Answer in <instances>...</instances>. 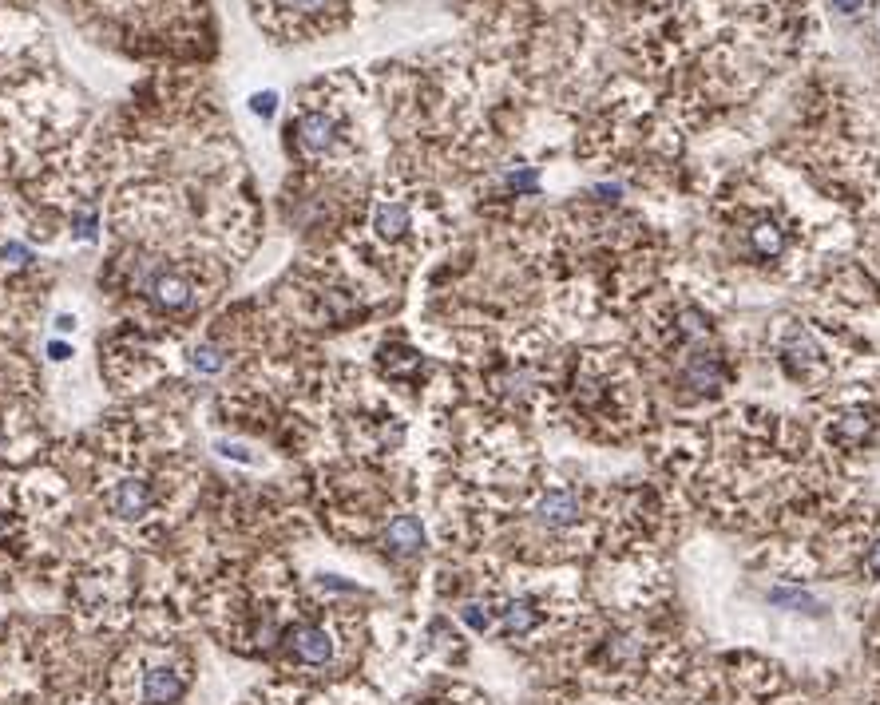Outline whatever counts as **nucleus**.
I'll use <instances>...</instances> for the list:
<instances>
[{
	"label": "nucleus",
	"mask_w": 880,
	"mask_h": 705,
	"mask_svg": "<svg viewBox=\"0 0 880 705\" xmlns=\"http://www.w3.org/2000/svg\"><path fill=\"white\" fill-rule=\"evenodd\" d=\"M857 575H861L865 583H880V535L869 543V551H865V559H861Z\"/></svg>",
	"instance_id": "nucleus-16"
},
{
	"label": "nucleus",
	"mask_w": 880,
	"mask_h": 705,
	"mask_svg": "<svg viewBox=\"0 0 880 705\" xmlns=\"http://www.w3.org/2000/svg\"><path fill=\"white\" fill-rule=\"evenodd\" d=\"M773 353H777V365L789 381L805 385V389H817L825 385L837 369H841V357L833 353V345L801 317H777L773 321Z\"/></svg>",
	"instance_id": "nucleus-3"
},
{
	"label": "nucleus",
	"mask_w": 880,
	"mask_h": 705,
	"mask_svg": "<svg viewBox=\"0 0 880 705\" xmlns=\"http://www.w3.org/2000/svg\"><path fill=\"white\" fill-rule=\"evenodd\" d=\"M337 0H274V8L282 16H294V20H322Z\"/></svg>",
	"instance_id": "nucleus-15"
},
{
	"label": "nucleus",
	"mask_w": 880,
	"mask_h": 705,
	"mask_svg": "<svg viewBox=\"0 0 880 705\" xmlns=\"http://www.w3.org/2000/svg\"><path fill=\"white\" fill-rule=\"evenodd\" d=\"M151 298L163 309H187V305L195 302V286L183 274H159L151 282Z\"/></svg>",
	"instance_id": "nucleus-13"
},
{
	"label": "nucleus",
	"mask_w": 880,
	"mask_h": 705,
	"mask_svg": "<svg viewBox=\"0 0 880 705\" xmlns=\"http://www.w3.org/2000/svg\"><path fill=\"white\" fill-rule=\"evenodd\" d=\"M4 262H8V266H24V262H28V250H20V246H4Z\"/></svg>",
	"instance_id": "nucleus-19"
},
{
	"label": "nucleus",
	"mask_w": 880,
	"mask_h": 705,
	"mask_svg": "<svg viewBox=\"0 0 880 705\" xmlns=\"http://www.w3.org/2000/svg\"><path fill=\"white\" fill-rule=\"evenodd\" d=\"M369 226H373V234H377L381 242L397 246V242H405V238L413 234V226H417V210H413V202L401 199V195H381V199L373 202V218H369Z\"/></svg>",
	"instance_id": "nucleus-7"
},
{
	"label": "nucleus",
	"mask_w": 880,
	"mask_h": 705,
	"mask_svg": "<svg viewBox=\"0 0 880 705\" xmlns=\"http://www.w3.org/2000/svg\"><path fill=\"white\" fill-rule=\"evenodd\" d=\"M274 103H278V96H274V92L254 96V111H258V115H274Z\"/></svg>",
	"instance_id": "nucleus-18"
},
{
	"label": "nucleus",
	"mask_w": 880,
	"mask_h": 705,
	"mask_svg": "<svg viewBox=\"0 0 880 705\" xmlns=\"http://www.w3.org/2000/svg\"><path fill=\"white\" fill-rule=\"evenodd\" d=\"M770 603L785 606V610H797V614H821V610H825L813 595H805V591H797V587H773Z\"/></svg>",
	"instance_id": "nucleus-14"
},
{
	"label": "nucleus",
	"mask_w": 880,
	"mask_h": 705,
	"mask_svg": "<svg viewBox=\"0 0 880 705\" xmlns=\"http://www.w3.org/2000/svg\"><path fill=\"white\" fill-rule=\"evenodd\" d=\"M385 547L393 555H417L425 547V527L417 515H397L389 527H385Z\"/></svg>",
	"instance_id": "nucleus-12"
},
{
	"label": "nucleus",
	"mask_w": 880,
	"mask_h": 705,
	"mask_svg": "<svg viewBox=\"0 0 880 705\" xmlns=\"http://www.w3.org/2000/svg\"><path fill=\"white\" fill-rule=\"evenodd\" d=\"M528 515H532L536 527L563 535V531H575V527L587 523V504H583V496H579L575 488L555 484V488H540V492L532 496Z\"/></svg>",
	"instance_id": "nucleus-5"
},
{
	"label": "nucleus",
	"mask_w": 880,
	"mask_h": 705,
	"mask_svg": "<svg viewBox=\"0 0 880 705\" xmlns=\"http://www.w3.org/2000/svg\"><path fill=\"white\" fill-rule=\"evenodd\" d=\"M108 511L115 519H143L155 511V488L147 476H123L108 488Z\"/></svg>",
	"instance_id": "nucleus-9"
},
{
	"label": "nucleus",
	"mask_w": 880,
	"mask_h": 705,
	"mask_svg": "<svg viewBox=\"0 0 880 705\" xmlns=\"http://www.w3.org/2000/svg\"><path fill=\"white\" fill-rule=\"evenodd\" d=\"M702 705H813L785 670L758 658V654H726L718 670L706 678V702Z\"/></svg>",
	"instance_id": "nucleus-2"
},
{
	"label": "nucleus",
	"mask_w": 880,
	"mask_h": 705,
	"mask_svg": "<svg viewBox=\"0 0 880 705\" xmlns=\"http://www.w3.org/2000/svg\"><path fill=\"white\" fill-rule=\"evenodd\" d=\"M873 686H877V698H880V678H873Z\"/></svg>",
	"instance_id": "nucleus-21"
},
{
	"label": "nucleus",
	"mask_w": 880,
	"mask_h": 705,
	"mask_svg": "<svg viewBox=\"0 0 880 705\" xmlns=\"http://www.w3.org/2000/svg\"><path fill=\"white\" fill-rule=\"evenodd\" d=\"M183 694H187V682H183L179 670H171V666H151V670L143 674V698H147V705H175Z\"/></svg>",
	"instance_id": "nucleus-11"
},
{
	"label": "nucleus",
	"mask_w": 880,
	"mask_h": 705,
	"mask_svg": "<svg viewBox=\"0 0 880 705\" xmlns=\"http://www.w3.org/2000/svg\"><path fill=\"white\" fill-rule=\"evenodd\" d=\"M833 4H837L841 12H861V8L869 4V0H833Z\"/></svg>",
	"instance_id": "nucleus-20"
},
{
	"label": "nucleus",
	"mask_w": 880,
	"mask_h": 705,
	"mask_svg": "<svg viewBox=\"0 0 880 705\" xmlns=\"http://www.w3.org/2000/svg\"><path fill=\"white\" fill-rule=\"evenodd\" d=\"M544 603L536 595H512L496 603V634L500 638H532L544 626Z\"/></svg>",
	"instance_id": "nucleus-6"
},
{
	"label": "nucleus",
	"mask_w": 880,
	"mask_h": 705,
	"mask_svg": "<svg viewBox=\"0 0 880 705\" xmlns=\"http://www.w3.org/2000/svg\"><path fill=\"white\" fill-rule=\"evenodd\" d=\"M575 424L583 420L595 436H631L647 420V397L631 365L615 353H587L567 385Z\"/></svg>",
	"instance_id": "nucleus-1"
},
{
	"label": "nucleus",
	"mask_w": 880,
	"mask_h": 705,
	"mask_svg": "<svg viewBox=\"0 0 880 705\" xmlns=\"http://www.w3.org/2000/svg\"><path fill=\"white\" fill-rule=\"evenodd\" d=\"M877 246H880V238H877ZM877 274H880V262H877Z\"/></svg>",
	"instance_id": "nucleus-22"
},
{
	"label": "nucleus",
	"mask_w": 880,
	"mask_h": 705,
	"mask_svg": "<svg viewBox=\"0 0 880 705\" xmlns=\"http://www.w3.org/2000/svg\"><path fill=\"white\" fill-rule=\"evenodd\" d=\"M195 365L203 369V373H219L222 369V353L215 345H203V349H195Z\"/></svg>",
	"instance_id": "nucleus-17"
},
{
	"label": "nucleus",
	"mask_w": 880,
	"mask_h": 705,
	"mask_svg": "<svg viewBox=\"0 0 880 705\" xmlns=\"http://www.w3.org/2000/svg\"><path fill=\"white\" fill-rule=\"evenodd\" d=\"M290 654L298 658V662H306V666H326L333 658V638L326 626H318V622H302V626H294L290 630Z\"/></svg>",
	"instance_id": "nucleus-10"
},
{
	"label": "nucleus",
	"mask_w": 880,
	"mask_h": 705,
	"mask_svg": "<svg viewBox=\"0 0 880 705\" xmlns=\"http://www.w3.org/2000/svg\"><path fill=\"white\" fill-rule=\"evenodd\" d=\"M746 246H750L754 258H762V262H781L785 250H789V230H785V222H781L773 210H758V214L746 222Z\"/></svg>",
	"instance_id": "nucleus-8"
},
{
	"label": "nucleus",
	"mask_w": 880,
	"mask_h": 705,
	"mask_svg": "<svg viewBox=\"0 0 880 705\" xmlns=\"http://www.w3.org/2000/svg\"><path fill=\"white\" fill-rule=\"evenodd\" d=\"M877 432V404L869 397H857L849 389H841L833 401H825L821 420H817V444L821 452H837V456H853L861 452Z\"/></svg>",
	"instance_id": "nucleus-4"
}]
</instances>
